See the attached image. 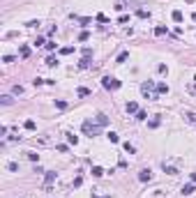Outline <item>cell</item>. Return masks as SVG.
<instances>
[{
    "mask_svg": "<svg viewBox=\"0 0 196 198\" xmlns=\"http://www.w3.org/2000/svg\"><path fill=\"white\" fill-rule=\"evenodd\" d=\"M28 159H30V161H37V159H39V157H37V154H35V152H28Z\"/></svg>",
    "mask_w": 196,
    "mask_h": 198,
    "instance_id": "26",
    "label": "cell"
},
{
    "mask_svg": "<svg viewBox=\"0 0 196 198\" xmlns=\"http://www.w3.org/2000/svg\"><path fill=\"white\" fill-rule=\"evenodd\" d=\"M127 113H138V104L136 101H129L127 104Z\"/></svg>",
    "mask_w": 196,
    "mask_h": 198,
    "instance_id": "6",
    "label": "cell"
},
{
    "mask_svg": "<svg viewBox=\"0 0 196 198\" xmlns=\"http://www.w3.org/2000/svg\"><path fill=\"white\" fill-rule=\"evenodd\" d=\"M101 85H104L106 90H118V88H120V81L113 78V76H104V78H101Z\"/></svg>",
    "mask_w": 196,
    "mask_h": 198,
    "instance_id": "1",
    "label": "cell"
},
{
    "mask_svg": "<svg viewBox=\"0 0 196 198\" xmlns=\"http://www.w3.org/2000/svg\"><path fill=\"white\" fill-rule=\"evenodd\" d=\"M173 21H175V23H180V21H182V12H180V9H175V12H173Z\"/></svg>",
    "mask_w": 196,
    "mask_h": 198,
    "instance_id": "9",
    "label": "cell"
},
{
    "mask_svg": "<svg viewBox=\"0 0 196 198\" xmlns=\"http://www.w3.org/2000/svg\"><path fill=\"white\" fill-rule=\"evenodd\" d=\"M0 104H2V106H9V104H12V97H9V95H2V97H0Z\"/></svg>",
    "mask_w": 196,
    "mask_h": 198,
    "instance_id": "8",
    "label": "cell"
},
{
    "mask_svg": "<svg viewBox=\"0 0 196 198\" xmlns=\"http://www.w3.org/2000/svg\"><path fill=\"white\" fill-rule=\"evenodd\" d=\"M108 141H111V143H118V141H120V138H118V134L108 132Z\"/></svg>",
    "mask_w": 196,
    "mask_h": 198,
    "instance_id": "18",
    "label": "cell"
},
{
    "mask_svg": "<svg viewBox=\"0 0 196 198\" xmlns=\"http://www.w3.org/2000/svg\"><path fill=\"white\" fill-rule=\"evenodd\" d=\"M95 122H97L99 127H106V125H108V118H106L104 113H97V115H95Z\"/></svg>",
    "mask_w": 196,
    "mask_h": 198,
    "instance_id": "4",
    "label": "cell"
},
{
    "mask_svg": "<svg viewBox=\"0 0 196 198\" xmlns=\"http://www.w3.org/2000/svg\"><path fill=\"white\" fill-rule=\"evenodd\" d=\"M150 177H152V173H150V168H143V170L138 173V180H141V182H150Z\"/></svg>",
    "mask_w": 196,
    "mask_h": 198,
    "instance_id": "3",
    "label": "cell"
},
{
    "mask_svg": "<svg viewBox=\"0 0 196 198\" xmlns=\"http://www.w3.org/2000/svg\"><path fill=\"white\" fill-rule=\"evenodd\" d=\"M21 55L28 58V55H30V48H28V46H21Z\"/></svg>",
    "mask_w": 196,
    "mask_h": 198,
    "instance_id": "19",
    "label": "cell"
},
{
    "mask_svg": "<svg viewBox=\"0 0 196 198\" xmlns=\"http://www.w3.org/2000/svg\"><path fill=\"white\" fill-rule=\"evenodd\" d=\"M83 132H85V134H97V132H99V125H92V122H83Z\"/></svg>",
    "mask_w": 196,
    "mask_h": 198,
    "instance_id": "2",
    "label": "cell"
},
{
    "mask_svg": "<svg viewBox=\"0 0 196 198\" xmlns=\"http://www.w3.org/2000/svg\"><path fill=\"white\" fill-rule=\"evenodd\" d=\"M72 51H74V48H72V46H65V48H63V51H60V53H63V55H69V53H72Z\"/></svg>",
    "mask_w": 196,
    "mask_h": 198,
    "instance_id": "25",
    "label": "cell"
},
{
    "mask_svg": "<svg viewBox=\"0 0 196 198\" xmlns=\"http://www.w3.org/2000/svg\"><path fill=\"white\" fill-rule=\"evenodd\" d=\"M192 19H194V23H196V12H194V14H192Z\"/></svg>",
    "mask_w": 196,
    "mask_h": 198,
    "instance_id": "27",
    "label": "cell"
},
{
    "mask_svg": "<svg viewBox=\"0 0 196 198\" xmlns=\"http://www.w3.org/2000/svg\"><path fill=\"white\" fill-rule=\"evenodd\" d=\"M164 170H166V173H168V175H175V173H178V170H175V168H173V166H166V164H164Z\"/></svg>",
    "mask_w": 196,
    "mask_h": 198,
    "instance_id": "17",
    "label": "cell"
},
{
    "mask_svg": "<svg viewBox=\"0 0 196 198\" xmlns=\"http://www.w3.org/2000/svg\"><path fill=\"white\" fill-rule=\"evenodd\" d=\"M192 180H194V182H196V173H194V175H192Z\"/></svg>",
    "mask_w": 196,
    "mask_h": 198,
    "instance_id": "28",
    "label": "cell"
},
{
    "mask_svg": "<svg viewBox=\"0 0 196 198\" xmlns=\"http://www.w3.org/2000/svg\"><path fill=\"white\" fill-rule=\"evenodd\" d=\"M67 141H69L72 145H76V143H79V136H74V134H67Z\"/></svg>",
    "mask_w": 196,
    "mask_h": 198,
    "instance_id": "12",
    "label": "cell"
},
{
    "mask_svg": "<svg viewBox=\"0 0 196 198\" xmlns=\"http://www.w3.org/2000/svg\"><path fill=\"white\" fill-rule=\"evenodd\" d=\"M53 180H56V173H53V170H49V173H46V187H49Z\"/></svg>",
    "mask_w": 196,
    "mask_h": 198,
    "instance_id": "10",
    "label": "cell"
},
{
    "mask_svg": "<svg viewBox=\"0 0 196 198\" xmlns=\"http://www.w3.org/2000/svg\"><path fill=\"white\" fill-rule=\"evenodd\" d=\"M99 198H111V196H99Z\"/></svg>",
    "mask_w": 196,
    "mask_h": 198,
    "instance_id": "29",
    "label": "cell"
},
{
    "mask_svg": "<svg viewBox=\"0 0 196 198\" xmlns=\"http://www.w3.org/2000/svg\"><path fill=\"white\" fill-rule=\"evenodd\" d=\"M7 168H9L12 173H16V170H19V164H16V161H9V164H7Z\"/></svg>",
    "mask_w": 196,
    "mask_h": 198,
    "instance_id": "14",
    "label": "cell"
},
{
    "mask_svg": "<svg viewBox=\"0 0 196 198\" xmlns=\"http://www.w3.org/2000/svg\"><path fill=\"white\" fill-rule=\"evenodd\" d=\"M155 35H157V37H162V35H166V28H164V26H159V28L155 30Z\"/></svg>",
    "mask_w": 196,
    "mask_h": 198,
    "instance_id": "20",
    "label": "cell"
},
{
    "mask_svg": "<svg viewBox=\"0 0 196 198\" xmlns=\"http://www.w3.org/2000/svg\"><path fill=\"white\" fill-rule=\"evenodd\" d=\"M136 16H138V19H148V16H150V12H145V9H138V12H136Z\"/></svg>",
    "mask_w": 196,
    "mask_h": 198,
    "instance_id": "11",
    "label": "cell"
},
{
    "mask_svg": "<svg viewBox=\"0 0 196 198\" xmlns=\"http://www.w3.org/2000/svg\"><path fill=\"white\" fill-rule=\"evenodd\" d=\"M157 90H159V92H168V85H166V83H159Z\"/></svg>",
    "mask_w": 196,
    "mask_h": 198,
    "instance_id": "21",
    "label": "cell"
},
{
    "mask_svg": "<svg viewBox=\"0 0 196 198\" xmlns=\"http://www.w3.org/2000/svg\"><path fill=\"white\" fill-rule=\"evenodd\" d=\"M152 88H155V85H152V83H150V81H148V83H143V85H141V92H143V95H145V97H148V95H150V92H152Z\"/></svg>",
    "mask_w": 196,
    "mask_h": 198,
    "instance_id": "5",
    "label": "cell"
},
{
    "mask_svg": "<svg viewBox=\"0 0 196 198\" xmlns=\"http://www.w3.org/2000/svg\"><path fill=\"white\" fill-rule=\"evenodd\" d=\"M79 95H81V97H85V95H90V90H88V88H79Z\"/></svg>",
    "mask_w": 196,
    "mask_h": 198,
    "instance_id": "22",
    "label": "cell"
},
{
    "mask_svg": "<svg viewBox=\"0 0 196 198\" xmlns=\"http://www.w3.org/2000/svg\"><path fill=\"white\" fill-rule=\"evenodd\" d=\"M56 65H58V60H56L53 55H51V58H46V67H56Z\"/></svg>",
    "mask_w": 196,
    "mask_h": 198,
    "instance_id": "13",
    "label": "cell"
},
{
    "mask_svg": "<svg viewBox=\"0 0 196 198\" xmlns=\"http://www.w3.org/2000/svg\"><path fill=\"white\" fill-rule=\"evenodd\" d=\"M182 194H185V196L194 194V184H185V187H182Z\"/></svg>",
    "mask_w": 196,
    "mask_h": 198,
    "instance_id": "7",
    "label": "cell"
},
{
    "mask_svg": "<svg viewBox=\"0 0 196 198\" xmlns=\"http://www.w3.org/2000/svg\"><path fill=\"white\" fill-rule=\"evenodd\" d=\"M92 175H95V177H101V175H104V170H101L99 166H95V168H92Z\"/></svg>",
    "mask_w": 196,
    "mask_h": 198,
    "instance_id": "15",
    "label": "cell"
},
{
    "mask_svg": "<svg viewBox=\"0 0 196 198\" xmlns=\"http://www.w3.org/2000/svg\"><path fill=\"white\" fill-rule=\"evenodd\" d=\"M145 118H148L145 111H138V113H136V120H145Z\"/></svg>",
    "mask_w": 196,
    "mask_h": 198,
    "instance_id": "23",
    "label": "cell"
},
{
    "mask_svg": "<svg viewBox=\"0 0 196 198\" xmlns=\"http://www.w3.org/2000/svg\"><path fill=\"white\" fill-rule=\"evenodd\" d=\"M26 129H30V132L35 129V122H33V120H26Z\"/></svg>",
    "mask_w": 196,
    "mask_h": 198,
    "instance_id": "24",
    "label": "cell"
},
{
    "mask_svg": "<svg viewBox=\"0 0 196 198\" xmlns=\"http://www.w3.org/2000/svg\"><path fill=\"white\" fill-rule=\"evenodd\" d=\"M127 58H129V53H120V55H118V65H122Z\"/></svg>",
    "mask_w": 196,
    "mask_h": 198,
    "instance_id": "16",
    "label": "cell"
}]
</instances>
